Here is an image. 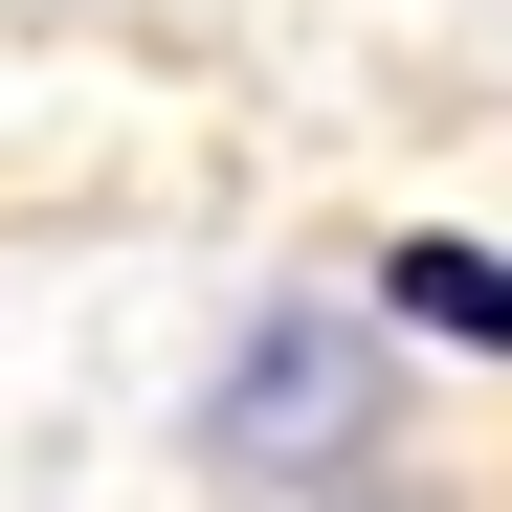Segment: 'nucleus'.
I'll return each instance as SVG.
<instances>
[{
    "instance_id": "obj_2",
    "label": "nucleus",
    "mask_w": 512,
    "mask_h": 512,
    "mask_svg": "<svg viewBox=\"0 0 512 512\" xmlns=\"http://www.w3.org/2000/svg\"><path fill=\"white\" fill-rule=\"evenodd\" d=\"M379 312H401V334H468V357H512V245H401Z\"/></svg>"
},
{
    "instance_id": "obj_1",
    "label": "nucleus",
    "mask_w": 512,
    "mask_h": 512,
    "mask_svg": "<svg viewBox=\"0 0 512 512\" xmlns=\"http://www.w3.org/2000/svg\"><path fill=\"white\" fill-rule=\"evenodd\" d=\"M401 446V312H357V290H268L223 334V379H201V468L223 490H357Z\"/></svg>"
},
{
    "instance_id": "obj_3",
    "label": "nucleus",
    "mask_w": 512,
    "mask_h": 512,
    "mask_svg": "<svg viewBox=\"0 0 512 512\" xmlns=\"http://www.w3.org/2000/svg\"><path fill=\"white\" fill-rule=\"evenodd\" d=\"M312 512H468V490H446V468H401V446H379L357 490H312Z\"/></svg>"
}]
</instances>
